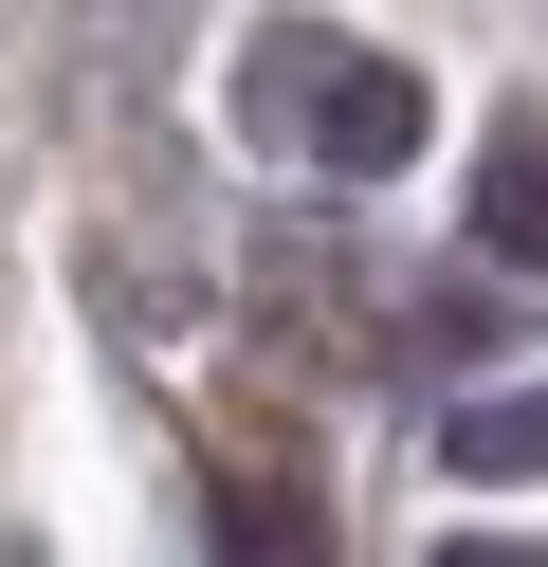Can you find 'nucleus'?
I'll use <instances>...</instances> for the list:
<instances>
[{
	"label": "nucleus",
	"mask_w": 548,
	"mask_h": 567,
	"mask_svg": "<svg viewBox=\"0 0 548 567\" xmlns=\"http://www.w3.org/2000/svg\"><path fill=\"white\" fill-rule=\"evenodd\" d=\"M238 111H256V147L348 165V184H384V165L421 147V74L365 55V38H329V19H275V38L238 55Z\"/></svg>",
	"instance_id": "nucleus-1"
},
{
	"label": "nucleus",
	"mask_w": 548,
	"mask_h": 567,
	"mask_svg": "<svg viewBox=\"0 0 548 567\" xmlns=\"http://www.w3.org/2000/svg\"><path fill=\"white\" fill-rule=\"evenodd\" d=\"M219 567H329V513H311V476L292 457H219Z\"/></svg>",
	"instance_id": "nucleus-2"
},
{
	"label": "nucleus",
	"mask_w": 548,
	"mask_h": 567,
	"mask_svg": "<svg viewBox=\"0 0 548 567\" xmlns=\"http://www.w3.org/2000/svg\"><path fill=\"white\" fill-rule=\"evenodd\" d=\"M475 257L548 275V111H511V128H494V165H475Z\"/></svg>",
	"instance_id": "nucleus-3"
},
{
	"label": "nucleus",
	"mask_w": 548,
	"mask_h": 567,
	"mask_svg": "<svg viewBox=\"0 0 548 567\" xmlns=\"http://www.w3.org/2000/svg\"><path fill=\"white\" fill-rule=\"evenodd\" d=\"M438 457H457V476H548V384H511V403H457V421H438Z\"/></svg>",
	"instance_id": "nucleus-4"
},
{
	"label": "nucleus",
	"mask_w": 548,
	"mask_h": 567,
	"mask_svg": "<svg viewBox=\"0 0 548 567\" xmlns=\"http://www.w3.org/2000/svg\"><path fill=\"white\" fill-rule=\"evenodd\" d=\"M438 567H548V549H511V530H475V549H438Z\"/></svg>",
	"instance_id": "nucleus-5"
},
{
	"label": "nucleus",
	"mask_w": 548,
	"mask_h": 567,
	"mask_svg": "<svg viewBox=\"0 0 548 567\" xmlns=\"http://www.w3.org/2000/svg\"><path fill=\"white\" fill-rule=\"evenodd\" d=\"M19 567H37V549H19Z\"/></svg>",
	"instance_id": "nucleus-6"
}]
</instances>
